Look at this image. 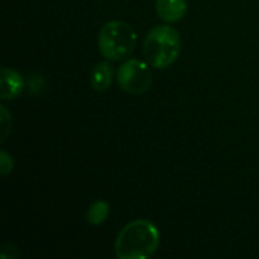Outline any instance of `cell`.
Returning a JSON list of instances; mask_svg holds the SVG:
<instances>
[{
    "label": "cell",
    "instance_id": "obj_1",
    "mask_svg": "<svg viewBox=\"0 0 259 259\" xmlns=\"http://www.w3.org/2000/svg\"><path fill=\"white\" fill-rule=\"evenodd\" d=\"M159 247V231L149 220L127 223L117 237L115 255L120 259H147Z\"/></svg>",
    "mask_w": 259,
    "mask_h": 259
},
{
    "label": "cell",
    "instance_id": "obj_7",
    "mask_svg": "<svg viewBox=\"0 0 259 259\" xmlns=\"http://www.w3.org/2000/svg\"><path fill=\"white\" fill-rule=\"evenodd\" d=\"M114 71L108 62H100L93 68L91 73V85L96 91H105L112 83Z\"/></svg>",
    "mask_w": 259,
    "mask_h": 259
},
{
    "label": "cell",
    "instance_id": "obj_9",
    "mask_svg": "<svg viewBox=\"0 0 259 259\" xmlns=\"http://www.w3.org/2000/svg\"><path fill=\"white\" fill-rule=\"evenodd\" d=\"M0 112H2L0 114V120H2V138H0V141H5L8 138L9 132H11L12 120H11V115H9V112H8V109L5 106L0 108Z\"/></svg>",
    "mask_w": 259,
    "mask_h": 259
},
{
    "label": "cell",
    "instance_id": "obj_2",
    "mask_svg": "<svg viewBox=\"0 0 259 259\" xmlns=\"http://www.w3.org/2000/svg\"><path fill=\"white\" fill-rule=\"evenodd\" d=\"M181 36L170 26L153 27L144 41V56L149 65L162 70L170 67L179 56Z\"/></svg>",
    "mask_w": 259,
    "mask_h": 259
},
{
    "label": "cell",
    "instance_id": "obj_10",
    "mask_svg": "<svg viewBox=\"0 0 259 259\" xmlns=\"http://www.w3.org/2000/svg\"><path fill=\"white\" fill-rule=\"evenodd\" d=\"M12 168H14V159L5 150H2L0 152V170H2V175L6 176Z\"/></svg>",
    "mask_w": 259,
    "mask_h": 259
},
{
    "label": "cell",
    "instance_id": "obj_8",
    "mask_svg": "<svg viewBox=\"0 0 259 259\" xmlns=\"http://www.w3.org/2000/svg\"><path fill=\"white\" fill-rule=\"evenodd\" d=\"M108 215H109V205L103 200H97L90 206L87 219L91 226H100L108 219Z\"/></svg>",
    "mask_w": 259,
    "mask_h": 259
},
{
    "label": "cell",
    "instance_id": "obj_11",
    "mask_svg": "<svg viewBox=\"0 0 259 259\" xmlns=\"http://www.w3.org/2000/svg\"><path fill=\"white\" fill-rule=\"evenodd\" d=\"M2 258L3 259H15L18 258V250L14 244H6L2 250Z\"/></svg>",
    "mask_w": 259,
    "mask_h": 259
},
{
    "label": "cell",
    "instance_id": "obj_5",
    "mask_svg": "<svg viewBox=\"0 0 259 259\" xmlns=\"http://www.w3.org/2000/svg\"><path fill=\"white\" fill-rule=\"evenodd\" d=\"M2 85H0V97L3 100L6 99H14L17 96L21 94L23 88H24V80L21 77V74L12 68L3 67L2 68V79H0Z\"/></svg>",
    "mask_w": 259,
    "mask_h": 259
},
{
    "label": "cell",
    "instance_id": "obj_4",
    "mask_svg": "<svg viewBox=\"0 0 259 259\" xmlns=\"http://www.w3.org/2000/svg\"><path fill=\"white\" fill-rule=\"evenodd\" d=\"M152 71L149 65L140 59H129L123 62L117 71L118 85L129 94H143L152 85Z\"/></svg>",
    "mask_w": 259,
    "mask_h": 259
},
{
    "label": "cell",
    "instance_id": "obj_6",
    "mask_svg": "<svg viewBox=\"0 0 259 259\" xmlns=\"http://www.w3.org/2000/svg\"><path fill=\"white\" fill-rule=\"evenodd\" d=\"M156 12L164 21H179L187 14V0H156Z\"/></svg>",
    "mask_w": 259,
    "mask_h": 259
},
{
    "label": "cell",
    "instance_id": "obj_3",
    "mask_svg": "<svg viewBox=\"0 0 259 259\" xmlns=\"http://www.w3.org/2000/svg\"><path fill=\"white\" fill-rule=\"evenodd\" d=\"M137 44V35L134 29L120 20L103 24L99 33L100 53L111 61H120L127 58Z\"/></svg>",
    "mask_w": 259,
    "mask_h": 259
}]
</instances>
